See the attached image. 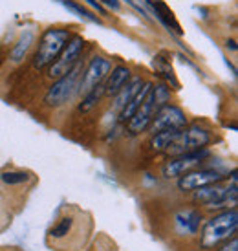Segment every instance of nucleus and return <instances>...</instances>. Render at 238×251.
<instances>
[{
  "label": "nucleus",
  "instance_id": "obj_1",
  "mask_svg": "<svg viewBox=\"0 0 238 251\" xmlns=\"http://www.w3.org/2000/svg\"><path fill=\"white\" fill-rule=\"evenodd\" d=\"M92 216L79 209H66L59 215L46 235V244L53 251H83L92 237Z\"/></svg>",
  "mask_w": 238,
  "mask_h": 251
},
{
  "label": "nucleus",
  "instance_id": "obj_2",
  "mask_svg": "<svg viewBox=\"0 0 238 251\" xmlns=\"http://www.w3.org/2000/svg\"><path fill=\"white\" fill-rule=\"evenodd\" d=\"M71 31L68 28H59V26H51V28L44 29V33L39 39V46L33 55V68L37 70H44L49 64L55 61L59 53L63 51L66 42L70 41Z\"/></svg>",
  "mask_w": 238,
  "mask_h": 251
},
{
  "label": "nucleus",
  "instance_id": "obj_3",
  "mask_svg": "<svg viewBox=\"0 0 238 251\" xmlns=\"http://www.w3.org/2000/svg\"><path fill=\"white\" fill-rule=\"evenodd\" d=\"M238 226V213L237 207L224 211L220 215L213 216L209 222L205 224L202 235V246L203 248H213L218 242H222L225 238H229V235L237 233Z\"/></svg>",
  "mask_w": 238,
  "mask_h": 251
},
{
  "label": "nucleus",
  "instance_id": "obj_4",
  "mask_svg": "<svg viewBox=\"0 0 238 251\" xmlns=\"http://www.w3.org/2000/svg\"><path fill=\"white\" fill-rule=\"evenodd\" d=\"M81 64H75L66 75H63L61 79L53 81V84L48 88L46 96H44V103L48 106H61L64 103H68L71 99V96L79 90V81H81Z\"/></svg>",
  "mask_w": 238,
  "mask_h": 251
},
{
  "label": "nucleus",
  "instance_id": "obj_5",
  "mask_svg": "<svg viewBox=\"0 0 238 251\" xmlns=\"http://www.w3.org/2000/svg\"><path fill=\"white\" fill-rule=\"evenodd\" d=\"M84 39L81 35H71L70 41L66 42V46L63 48V51L59 53L53 63L48 66V77L51 81H57L63 75H66L68 72L79 63V59L84 51Z\"/></svg>",
  "mask_w": 238,
  "mask_h": 251
},
{
  "label": "nucleus",
  "instance_id": "obj_6",
  "mask_svg": "<svg viewBox=\"0 0 238 251\" xmlns=\"http://www.w3.org/2000/svg\"><path fill=\"white\" fill-rule=\"evenodd\" d=\"M209 143H211L209 130H205V128L200 125H190L189 128H185V130L180 132V136L176 138V141L168 147L165 152L170 154V156H180V154L194 152V151L205 149Z\"/></svg>",
  "mask_w": 238,
  "mask_h": 251
},
{
  "label": "nucleus",
  "instance_id": "obj_7",
  "mask_svg": "<svg viewBox=\"0 0 238 251\" xmlns=\"http://www.w3.org/2000/svg\"><path fill=\"white\" fill-rule=\"evenodd\" d=\"M187 126V118H185V112L176 105H170V103H165L161 105L160 108H156L154 118L150 121V132H160V130H165V128H178L182 130Z\"/></svg>",
  "mask_w": 238,
  "mask_h": 251
},
{
  "label": "nucleus",
  "instance_id": "obj_8",
  "mask_svg": "<svg viewBox=\"0 0 238 251\" xmlns=\"http://www.w3.org/2000/svg\"><path fill=\"white\" fill-rule=\"evenodd\" d=\"M112 70V61L105 55H94L90 59V63L86 66V70L83 72L81 75V81H79V92L81 94H86L88 90H92L94 86L101 84L106 79V75Z\"/></svg>",
  "mask_w": 238,
  "mask_h": 251
},
{
  "label": "nucleus",
  "instance_id": "obj_9",
  "mask_svg": "<svg viewBox=\"0 0 238 251\" xmlns=\"http://www.w3.org/2000/svg\"><path fill=\"white\" fill-rule=\"evenodd\" d=\"M207 156H209L207 149H200V151H194V152H185V154H180V156H172L163 165L161 175H163V178H167V180L178 178V176L189 173L190 169H194L196 165H200V161L203 158H207Z\"/></svg>",
  "mask_w": 238,
  "mask_h": 251
},
{
  "label": "nucleus",
  "instance_id": "obj_10",
  "mask_svg": "<svg viewBox=\"0 0 238 251\" xmlns=\"http://www.w3.org/2000/svg\"><path fill=\"white\" fill-rule=\"evenodd\" d=\"M225 176L222 173H218L214 169H202V171H189L185 175L180 176L178 181V189L183 193H190L196 189L203 187V185H211V183H220Z\"/></svg>",
  "mask_w": 238,
  "mask_h": 251
},
{
  "label": "nucleus",
  "instance_id": "obj_11",
  "mask_svg": "<svg viewBox=\"0 0 238 251\" xmlns=\"http://www.w3.org/2000/svg\"><path fill=\"white\" fill-rule=\"evenodd\" d=\"M154 112H156V103H154V94L152 90L148 92V96L145 98V101L141 103V106L138 110L134 112V116L128 121H126V125H128V132L132 134H141L145 132L150 125V121L154 118Z\"/></svg>",
  "mask_w": 238,
  "mask_h": 251
},
{
  "label": "nucleus",
  "instance_id": "obj_12",
  "mask_svg": "<svg viewBox=\"0 0 238 251\" xmlns=\"http://www.w3.org/2000/svg\"><path fill=\"white\" fill-rule=\"evenodd\" d=\"M145 4L150 7V11L154 13V17L165 26V28L170 31V33H176V35H182L183 29L180 26V22L176 21L172 9L163 2V0H145Z\"/></svg>",
  "mask_w": 238,
  "mask_h": 251
},
{
  "label": "nucleus",
  "instance_id": "obj_13",
  "mask_svg": "<svg viewBox=\"0 0 238 251\" xmlns=\"http://www.w3.org/2000/svg\"><path fill=\"white\" fill-rule=\"evenodd\" d=\"M130 79V68L125 66V64H118L114 66L110 74L106 75V83L105 84V94L106 96H116Z\"/></svg>",
  "mask_w": 238,
  "mask_h": 251
},
{
  "label": "nucleus",
  "instance_id": "obj_14",
  "mask_svg": "<svg viewBox=\"0 0 238 251\" xmlns=\"http://www.w3.org/2000/svg\"><path fill=\"white\" fill-rule=\"evenodd\" d=\"M152 86H154V83H152V81H143L141 88L138 90V94L130 99V103H128V105H125L121 110H119V121H121V123H126L128 119L132 118L134 112L140 108L141 103H143V101H145V98L148 96V92L152 90Z\"/></svg>",
  "mask_w": 238,
  "mask_h": 251
},
{
  "label": "nucleus",
  "instance_id": "obj_15",
  "mask_svg": "<svg viewBox=\"0 0 238 251\" xmlns=\"http://www.w3.org/2000/svg\"><path fill=\"white\" fill-rule=\"evenodd\" d=\"M182 130H178V128H165V130L154 132L152 134V138H150V143H148V145H150V149H152L154 152H165L168 147L174 143L176 138L180 136Z\"/></svg>",
  "mask_w": 238,
  "mask_h": 251
},
{
  "label": "nucleus",
  "instance_id": "obj_16",
  "mask_svg": "<svg viewBox=\"0 0 238 251\" xmlns=\"http://www.w3.org/2000/svg\"><path fill=\"white\" fill-rule=\"evenodd\" d=\"M141 84H143V79L141 77H134V79H128V83L121 88V90L114 96L116 98V101H114V108L116 110H121L125 105H128L130 103V99L138 94V90L141 88Z\"/></svg>",
  "mask_w": 238,
  "mask_h": 251
},
{
  "label": "nucleus",
  "instance_id": "obj_17",
  "mask_svg": "<svg viewBox=\"0 0 238 251\" xmlns=\"http://www.w3.org/2000/svg\"><path fill=\"white\" fill-rule=\"evenodd\" d=\"M33 41H35L33 29H24L22 35L19 37V41L15 42V46L11 48V53H9L11 61H13V63H21L22 59L26 57V53H28V50L31 48Z\"/></svg>",
  "mask_w": 238,
  "mask_h": 251
},
{
  "label": "nucleus",
  "instance_id": "obj_18",
  "mask_svg": "<svg viewBox=\"0 0 238 251\" xmlns=\"http://www.w3.org/2000/svg\"><path fill=\"white\" fill-rule=\"evenodd\" d=\"M105 96V84L101 83V84H97V86H94L92 90H88L86 94H84V98H83V103L79 105V110L81 112H88V110H92L94 106L97 105V101L101 98Z\"/></svg>",
  "mask_w": 238,
  "mask_h": 251
},
{
  "label": "nucleus",
  "instance_id": "obj_19",
  "mask_svg": "<svg viewBox=\"0 0 238 251\" xmlns=\"http://www.w3.org/2000/svg\"><path fill=\"white\" fill-rule=\"evenodd\" d=\"M176 220H178V224H180L185 231L196 233L198 226H200V213H198V211H182V213H178Z\"/></svg>",
  "mask_w": 238,
  "mask_h": 251
},
{
  "label": "nucleus",
  "instance_id": "obj_20",
  "mask_svg": "<svg viewBox=\"0 0 238 251\" xmlns=\"http://www.w3.org/2000/svg\"><path fill=\"white\" fill-rule=\"evenodd\" d=\"M31 180V175L29 173H24V171H4L0 175V181L7 185V187H15V185H24Z\"/></svg>",
  "mask_w": 238,
  "mask_h": 251
},
{
  "label": "nucleus",
  "instance_id": "obj_21",
  "mask_svg": "<svg viewBox=\"0 0 238 251\" xmlns=\"http://www.w3.org/2000/svg\"><path fill=\"white\" fill-rule=\"evenodd\" d=\"M61 4H63L66 9H70L71 13H75L77 17H81L83 21L94 22V24H101V19H99L97 15H94L92 11L84 9V7L81 6V4H77L75 0H61Z\"/></svg>",
  "mask_w": 238,
  "mask_h": 251
},
{
  "label": "nucleus",
  "instance_id": "obj_22",
  "mask_svg": "<svg viewBox=\"0 0 238 251\" xmlns=\"http://www.w3.org/2000/svg\"><path fill=\"white\" fill-rule=\"evenodd\" d=\"M154 68L160 72V74H163V75H165V79H167L168 83L172 81V84H174V86H178V83H176V79H174L172 66H170V63H168L167 59H163V53H160V55L154 57Z\"/></svg>",
  "mask_w": 238,
  "mask_h": 251
},
{
  "label": "nucleus",
  "instance_id": "obj_23",
  "mask_svg": "<svg viewBox=\"0 0 238 251\" xmlns=\"http://www.w3.org/2000/svg\"><path fill=\"white\" fill-rule=\"evenodd\" d=\"M9 224H11V213H9V207L0 202V233H2L4 229H7Z\"/></svg>",
  "mask_w": 238,
  "mask_h": 251
},
{
  "label": "nucleus",
  "instance_id": "obj_24",
  "mask_svg": "<svg viewBox=\"0 0 238 251\" xmlns=\"http://www.w3.org/2000/svg\"><path fill=\"white\" fill-rule=\"evenodd\" d=\"M83 2H86V4H88L90 7H94L95 11H99V15H101V17H108V15H106L105 6H101L97 0H83Z\"/></svg>",
  "mask_w": 238,
  "mask_h": 251
},
{
  "label": "nucleus",
  "instance_id": "obj_25",
  "mask_svg": "<svg viewBox=\"0 0 238 251\" xmlns=\"http://www.w3.org/2000/svg\"><path fill=\"white\" fill-rule=\"evenodd\" d=\"M101 6H106V7H110L112 11H119L121 9V2L119 0H97Z\"/></svg>",
  "mask_w": 238,
  "mask_h": 251
},
{
  "label": "nucleus",
  "instance_id": "obj_26",
  "mask_svg": "<svg viewBox=\"0 0 238 251\" xmlns=\"http://www.w3.org/2000/svg\"><path fill=\"white\" fill-rule=\"evenodd\" d=\"M125 2H126V4H128V6H132L134 9H136V11H138V13L141 15V17H145V19H148L147 11H145V9H143V7H141V6H138V4L134 2V0H125Z\"/></svg>",
  "mask_w": 238,
  "mask_h": 251
},
{
  "label": "nucleus",
  "instance_id": "obj_27",
  "mask_svg": "<svg viewBox=\"0 0 238 251\" xmlns=\"http://www.w3.org/2000/svg\"><path fill=\"white\" fill-rule=\"evenodd\" d=\"M218 251H238V238L235 237L229 244H225L222 250H218Z\"/></svg>",
  "mask_w": 238,
  "mask_h": 251
},
{
  "label": "nucleus",
  "instance_id": "obj_28",
  "mask_svg": "<svg viewBox=\"0 0 238 251\" xmlns=\"http://www.w3.org/2000/svg\"><path fill=\"white\" fill-rule=\"evenodd\" d=\"M227 48H231V50H237V46H235V41H227Z\"/></svg>",
  "mask_w": 238,
  "mask_h": 251
}]
</instances>
